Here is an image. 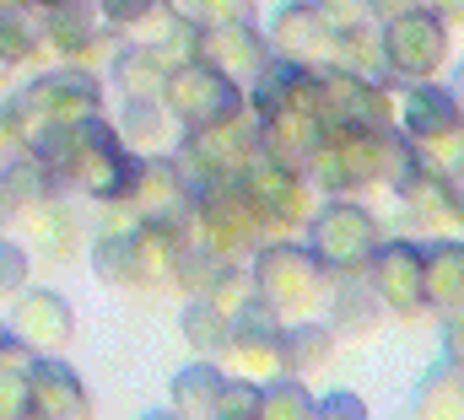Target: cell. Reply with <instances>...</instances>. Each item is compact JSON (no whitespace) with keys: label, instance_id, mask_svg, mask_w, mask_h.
<instances>
[{"label":"cell","instance_id":"obj_1","mask_svg":"<svg viewBox=\"0 0 464 420\" xmlns=\"http://www.w3.org/2000/svg\"><path fill=\"white\" fill-rule=\"evenodd\" d=\"M416 157V140L389 124V129H367V124H330L308 157V178L319 195H351V189H372V184H394V173Z\"/></svg>","mask_w":464,"mask_h":420},{"label":"cell","instance_id":"obj_2","mask_svg":"<svg viewBox=\"0 0 464 420\" xmlns=\"http://www.w3.org/2000/svg\"><path fill=\"white\" fill-rule=\"evenodd\" d=\"M248 275H254V291L281 318H314L330 302V286H335V270L297 237L259 243L248 259Z\"/></svg>","mask_w":464,"mask_h":420},{"label":"cell","instance_id":"obj_3","mask_svg":"<svg viewBox=\"0 0 464 420\" xmlns=\"http://www.w3.org/2000/svg\"><path fill=\"white\" fill-rule=\"evenodd\" d=\"M135 173H140V157L119 135V124H109L103 113L71 124V157L60 167V184H76L87 200L109 205V200H130Z\"/></svg>","mask_w":464,"mask_h":420},{"label":"cell","instance_id":"obj_4","mask_svg":"<svg viewBox=\"0 0 464 420\" xmlns=\"http://www.w3.org/2000/svg\"><path fill=\"white\" fill-rule=\"evenodd\" d=\"M195 237L217 253V259H254V248L265 243V215L248 200L243 178H206L195 184Z\"/></svg>","mask_w":464,"mask_h":420},{"label":"cell","instance_id":"obj_5","mask_svg":"<svg viewBox=\"0 0 464 420\" xmlns=\"http://www.w3.org/2000/svg\"><path fill=\"white\" fill-rule=\"evenodd\" d=\"M162 98H168V108H173V119H179L184 135H195V129H222V124H232V119L248 113L243 81H232L227 71H217V65H206V60L173 65Z\"/></svg>","mask_w":464,"mask_h":420},{"label":"cell","instance_id":"obj_6","mask_svg":"<svg viewBox=\"0 0 464 420\" xmlns=\"http://www.w3.org/2000/svg\"><path fill=\"white\" fill-rule=\"evenodd\" d=\"M454 60V33H449V16L432 11V5H416L405 16H389L383 22V65L394 81H438L443 65Z\"/></svg>","mask_w":464,"mask_h":420},{"label":"cell","instance_id":"obj_7","mask_svg":"<svg viewBox=\"0 0 464 420\" xmlns=\"http://www.w3.org/2000/svg\"><path fill=\"white\" fill-rule=\"evenodd\" d=\"M383 243V232H378V215L367 205H356L351 195H330L324 205L314 210V221H308V248L341 275V270H367V259H372V248Z\"/></svg>","mask_w":464,"mask_h":420},{"label":"cell","instance_id":"obj_8","mask_svg":"<svg viewBox=\"0 0 464 420\" xmlns=\"http://www.w3.org/2000/svg\"><path fill=\"white\" fill-rule=\"evenodd\" d=\"M243 189H248V200L259 205L265 226H308L314 210H319L314 178L297 173V167H286V162H276V157H265V151L243 167Z\"/></svg>","mask_w":464,"mask_h":420},{"label":"cell","instance_id":"obj_9","mask_svg":"<svg viewBox=\"0 0 464 420\" xmlns=\"http://www.w3.org/2000/svg\"><path fill=\"white\" fill-rule=\"evenodd\" d=\"M281 329H286V318L276 313L265 297H254L243 313L232 318V345H227L222 361H227L237 377H254V383H276V377H286Z\"/></svg>","mask_w":464,"mask_h":420},{"label":"cell","instance_id":"obj_10","mask_svg":"<svg viewBox=\"0 0 464 420\" xmlns=\"http://www.w3.org/2000/svg\"><path fill=\"white\" fill-rule=\"evenodd\" d=\"M367 281L394 318L427 313V243H411V237L378 243L367 259Z\"/></svg>","mask_w":464,"mask_h":420},{"label":"cell","instance_id":"obj_11","mask_svg":"<svg viewBox=\"0 0 464 420\" xmlns=\"http://www.w3.org/2000/svg\"><path fill=\"white\" fill-rule=\"evenodd\" d=\"M259 157V119H254V108L243 113V119H232L222 129H195V135H184V167H189V178L195 184H206V178H243V167Z\"/></svg>","mask_w":464,"mask_h":420},{"label":"cell","instance_id":"obj_12","mask_svg":"<svg viewBox=\"0 0 464 420\" xmlns=\"http://www.w3.org/2000/svg\"><path fill=\"white\" fill-rule=\"evenodd\" d=\"M324 119H330V124L389 129V124H400V103H394L389 81L356 76L346 65H324Z\"/></svg>","mask_w":464,"mask_h":420},{"label":"cell","instance_id":"obj_13","mask_svg":"<svg viewBox=\"0 0 464 420\" xmlns=\"http://www.w3.org/2000/svg\"><path fill=\"white\" fill-rule=\"evenodd\" d=\"M195 60L227 71L232 81H243V87H254V81L270 71L276 49H270V33H259L254 22H206L200 54H195Z\"/></svg>","mask_w":464,"mask_h":420},{"label":"cell","instance_id":"obj_14","mask_svg":"<svg viewBox=\"0 0 464 420\" xmlns=\"http://www.w3.org/2000/svg\"><path fill=\"white\" fill-rule=\"evenodd\" d=\"M394 195H400V205L411 210L421 226H438V232H454L464 226V205H459V189H454V178L449 173H438L432 162H421V151L394 173V184H389Z\"/></svg>","mask_w":464,"mask_h":420},{"label":"cell","instance_id":"obj_15","mask_svg":"<svg viewBox=\"0 0 464 420\" xmlns=\"http://www.w3.org/2000/svg\"><path fill=\"white\" fill-rule=\"evenodd\" d=\"M130 205L140 221H173V215H189L195 205V178L179 157L168 151H146L140 157V173H135V189H130Z\"/></svg>","mask_w":464,"mask_h":420},{"label":"cell","instance_id":"obj_16","mask_svg":"<svg viewBox=\"0 0 464 420\" xmlns=\"http://www.w3.org/2000/svg\"><path fill=\"white\" fill-rule=\"evenodd\" d=\"M270 49L281 60H297V65H330L335 60V27L324 22L319 0H286L276 16H270Z\"/></svg>","mask_w":464,"mask_h":420},{"label":"cell","instance_id":"obj_17","mask_svg":"<svg viewBox=\"0 0 464 420\" xmlns=\"http://www.w3.org/2000/svg\"><path fill=\"white\" fill-rule=\"evenodd\" d=\"M11 334H16L22 345H33L38 356H60V350L71 345V334H76V313H71V302H65L60 291L27 286V291L11 302Z\"/></svg>","mask_w":464,"mask_h":420},{"label":"cell","instance_id":"obj_18","mask_svg":"<svg viewBox=\"0 0 464 420\" xmlns=\"http://www.w3.org/2000/svg\"><path fill=\"white\" fill-rule=\"evenodd\" d=\"M324 313H330V329H335L341 339H367V334H378V329H383L389 308H383V297L372 291L367 270H341V275H335V286H330Z\"/></svg>","mask_w":464,"mask_h":420},{"label":"cell","instance_id":"obj_19","mask_svg":"<svg viewBox=\"0 0 464 420\" xmlns=\"http://www.w3.org/2000/svg\"><path fill=\"white\" fill-rule=\"evenodd\" d=\"M400 129L411 140H438V135H459L464 129V103L454 87L443 81H411L400 98Z\"/></svg>","mask_w":464,"mask_h":420},{"label":"cell","instance_id":"obj_20","mask_svg":"<svg viewBox=\"0 0 464 420\" xmlns=\"http://www.w3.org/2000/svg\"><path fill=\"white\" fill-rule=\"evenodd\" d=\"M33 410H44L49 420H92V394L60 356H38L33 361Z\"/></svg>","mask_w":464,"mask_h":420},{"label":"cell","instance_id":"obj_21","mask_svg":"<svg viewBox=\"0 0 464 420\" xmlns=\"http://www.w3.org/2000/svg\"><path fill=\"white\" fill-rule=\"evenodd\" d=\"M341 334L330 329V318H286L281 329V350H286V372L292 377H314L335 361Z\"/></svg>","mask_w":464,"mask_h":420},{"label":"cell","instance_id":"obj_22","mask_svg":"<svg viewBox=\"0 0 464 420\" xmlns=\"http://www.w3.org/2000/svg\"><path fill=\"white\" fill-rule=\"evenodd\" d=\"M22 215H27V248H33L38 259L60 264V259H71V253L82 248V226H76V215H71V205H60L54 195L38 200V205H27Z\"/></svg>","mask_w":464,"mask_h":420},{"label":"cell","instance_id":"obj_23","mask_svg":"<svg viewBox=\"0 0 464 420\" xmlns=\"http://www.w3.org/2000/svg\"><path fill=\"white\" fill-rule=\"evenodd\" d=\"M109 71H114V87L124 98H162V92H168V76H173V60H168L157 43L135 38V43L119 49V60Z\"/></svg>","mask_w":464,"mask_h":420},{"label":"cell","instance_id":"obj_24","mask_svg":"<svg viewBox=\"0 0 464 420\" xmlns=\"http://www.w3.org/2000/svg\"><path fill=\"white\" fill-rule=\"evenodd\" d=\"M427 308L432 313L464 308V237L438 232L427 243Z\"/></svg>","mask_w":464,"mask_h":420},{"label":"cell","instance_id":"obj_25","mask_svg":"<svg viewBox=\"0 0 464 420\" xmlns=\"http://www.w3.org/2000/svg\"><path fill=\"white\" fill-rule=\"evenodd\" d=\"M411 420H464V367L432 361L411 394Z\"/></svg>","mask_w":464,"mask_h":420},{"label":"cell","instance_id":"obj_26","mask_svg":"<svg viewBox=\"0 0 464 420\" xmlns=\"http://www.w3.org/2000/svg\"><path fill=\"white\" fill-rule=\"evenodd\" d=\"M114 124H119V135L130 146H140V151H168L179 140V119H173L168 98H124Z\"/></svg>","mask_w":464,"mask_h":420},{"label":"cell","instance_id":"obj_27","mask_svg":"<svg viewBox=\"0 0 464 420\" xmlns=\"http://www.w3.org/2000/svg\"><path fill=\"white\" fill-rule=\"evenodd\" d=\"M222 388H227V372L211 356H200V361H189V367L173 372V410L189 420H217Z\"/></svg>","mask_w":464,"mask_h":420},{"label":"cell","instance_id":"obj_28","mask_svg":"<svg viewBox=\"0 0 464 420\" xmlns=\"http://www.w3.org/2000/svg\"><path fill=\"white\" fill-rule=\"evenodd\" d=\"M33 361H38V350L5 329V339H0V420L33 415Z\"/></svg>","mask_w":464,"mask_h":420},{"label":"cell","instance_id":"obj_29","mask_svg":"<svg viewBox=\"0 0 464 420\" xmlns=\"http://www.w3.org/2000/svg\"><path fill=\"white\" fill-rule=\"evenodd\" d=\"M179 334L195 356H227L232 345V313L217 308L211 297H189L184 313H179Z\"/></svg>","mask_w":464,"mask_h":420},{"label":"cell","instance_id":"obj_30","mask_svg":"<svg viewBox=\"0 0 464 420\" xmlns=\"http://www.w3.org/2000/svg\"><path fill=\"white\" fill-rule=\"evenodd\" d=\"M92 275L119 291H140V259H135V226L130 232H98L92 243Z\"/></svg>","mask_w":464,"mask_h":420},{"label":"cell","instance_id":"obj_31","mask_svg":"<svg viewBox=\"0 0 464 420\" xmlns=\"http://www.w3.org/2000/svg\"><path fill=\"white\" fill-rule=\"evenodd\" d=\"M259 420H314L319 415V394L308 388V377H276L259 388V405H254Z\"/></svg>","mask_w":464,"mask_h":420},{"label":"cell","instance_id":"obj_32","mask_svg":"<svg viewBox=\"0 0 464 420\" xmlns=\"http://www.w3.org/2000/svg\"><path fill=\"white\" fill-rule=\"evenodd\" d=\"M92 33H98V22H92V11L82 0H65V5H49L44 11V49H54L60 60H71Z\"/></svg>","mask_w":464,"mask_h":420},{"label":"cell","instance_id":"obj_33","mask_svg":"<svg viewBox=\"0 0 464 420\" xmlns=\"http://www.w3.org/2000/svg\"><path fill=\"white\" fill-rule=\"evenodd\" d=\"M330 65H346L356 76H389V65H383V22H362V27H351L335 38V60Z\"/></svg>","mask_w":464,"mask_h":420},{"label":"cell","instance_id":"obj_34","mask_svg":"<svg viewBox=\"0 0 464 420\" xmlns=\"http://www.w3.org/2000/svg\"><path fill=\"white\" fill-rule=\"evenodd\" d=\"M0 178H5V189L16 195V205H38V200H49L54 189H60V178H54V167L44 162V157H33V151H16V157H5V167H0Z\"/></svg>","mask_w":464,"mask_h":420},{"label":"cell","instance_id":"obj_35","mask_svg":"<svg viewBox=\"0 0 464 420\" xmlns=\"http://www.w3.org/2000/svg\"><path fill=\"white\" fill-rule=\"evenodd\" d=\"M38 54H44V38L22 22V11H0V60L16 71V65H27Z\"/></svg>","mask_w":464,"mask_h":420},{"label":"cell","instance_id":"obj_36","mask_svg":"<svg viewBox=\"0 0 464 420\" xmlns=\"http://www.w3.org/2000/svg\"><path fill=\"white\" fill-rule=\"evenodd\" d=\"M27 275H33V248L0 237V302H16L27 291Z\"/></svg>","mask_w":464,"mask_h":420},{"label":"cell","instance_id":"obj_37","mask_svg":"<svg viewBox=\"0 0 464 420\" xmlns=\"http://www.w3.org/2000/svg\"><path fill=\"white\" fill-rule=\"evenodd\" d=\"M173 0H98V11H103V22L119 27V33H140L157 11H168Z\"/></svg>","mask_w":464,"mask_h":420},{"label":"cell","instance_id":"obj_38","mask_svg":"<svg viewBox=\"0 0 464 420\" xmlns=\"http://www.w3.org/2000/svg\"><path fill=\"white\" fill-rule=\"evenodd\" d=\"M319 11H324V22L335 27V38L351 33V27H362V22H378L367 0H319Z\"/></svg>","mask_w":464,"mask_h":420},{"label":"cell","instance_id":"obj_39","mask_svg":"<svg viewBox=\"0 0 464 420\" xmlns=\"http://www.w3.org/2000/svg\"><path fill=\"white\" fill-rule=\"evenodd\" d=\"M200 22H254V0H184Z\"/></svg>","mask_w":464,"mask_h":420},{"label":"cell","instance_id":"obj_40","mask_svg":"<svg viewBox=\"0 0 464 420\" xmlns=\"http://www.w3.org/2000/svg\"><path fill=\"white\" fill-rule=\"evenodd\" d=\"M314 420H372V415H367L362 394L335 388V394H319V415H314Z\"/></svg>","mask_w":464,"mask_h":420},{"label":"cell","instance_id":"obj_41","mask_svg":"<svg viewBox=\"0 0 464 420\" xmlns=\"http://www.w3.org/2000/svg\"><path fill=\"white\" fill-rule=\"evenodd\" d=\"M443 361H459L464 367V308L443 318Z\"/></svg>","mask_w":464,"mask_h":420},{"label":"cell","instance_id":"obj_42","mask_svg":"<svg viewBox=\"0 0 464 420\" xmlns=\"http://www.w3.org/2000/svg\"><path fill=\"white\" fill-rule=\"evenodd\" d=\"M367 5H372V16H378V22H389V16H405V11H416L421 0H367Z\"/></svg>","mask_w":464,"mask_h":420},{"label":"cell","instance_id":"obj_43","mask_svg":"<svg viewBox=\"0 0 464 420\" xmlns=\"http://www.w3.org/2000/svg\"><path fill=\"white\" fill-rule=\"evenodd\" d=\"M16 215H22V205H16V195L5 189V178H0V237H5V226H11Z\"/></svg>","mask_w":464,"mask_h":420},{"label":"cell","instance_id":"obj_44","mask_svg":"<svg viewBox=\"0 0 464 420\" xmlns=\"http://www.w3.org/2000/svg\"><path fill=\"white\" fill-rule=\"evenodd\" d=\"M421 5H432V11H443L449 22H464V0H421Z\"/></svg>","mask_w":464,"mask_h":420},{"label":"cell","instance_id":"obj_45","mask_svg":"<svg viewBox=\"0 0 464 420\" xmlns=\"http://www.w3.org/2000/svg\"><path fill=\"white\" fill-rule=\"evenodd\" d=\"M5 98H11V65L0 60V103H5Z\"/></svg>","mask_w":464,"mask_h":420},{"label":"cell","instance_id":"obj_46","mask_svg":"<svg viewBox=\"0 0 464 420\" xmlns=\"http://www.w3.org/2000/svg\"><path fill=\"white\" fill-rule=\"evenodd\" d=\"M449 87H454V98H459V103H464V60H459V65H454V81H449Z\"/></svg>","mask_w":464,"mask_h":420},{"label":"cell","instance_id":"obj_47","mask_svg":"<svg viewBox=\"0 0 464 420\" xmlns=\"http://www.w3.org/2000/svg\"><path fill=\"white\" fill-rule=\"evenodd\" d=\"M140 420H189V415H179V410L168 405V410H151V415H140Z\"/></svg>","mask_w":464,"mask_h":420},{"label":"cell","instance_id":"obj_48","mask_svg":"<svg viewBox=\"0 0 464 420\" xmlns=\"http://www.w3.org/2000/svg\"><path fill=\"white\" fill-rule=\"evenodd\" d=\"M33 0H0V11H27Z\"/></svg>","mask_w":464,"mask_h":420},{"label":"cell","instance_id":"obj_49","mask_svg":"<svg viewBox=\"0 0 464 420\" xmlns=\"http://www.w3.org/2000/svg\"><path fill=\"white\" fill-rule=\"evenodd\" d=\"M454 189H459V205H464V167L454 173Z\"/></svg>","mask_w":464,"mask_h":420},{"label":"cell","instance_id":"obj_50","mask_svg":"<svg viewBox=\"0 0 464 420\" xmlns=\"http://www.w3.org/2000/svg\"><path fill=\"white\" fill-rule=\"evenodd\" d=\"M33 5H44V11H49V5H65V0H33Z\"/></svg>","mask_w":464,"mask_h":420},{"label":"cell","instance_id":"obj_51","mask_svg":"<svg viewBox=\"0 0 464 420\" xmlns=\"http://www.w3.org/2000/svg\"><path fill=\"white\" fill-rule=\"evenodd\" d=\"M217 420H259V415H217Z\"/></svg>","mask_w":464,"mask_h":420},{"label":"cell","instance_id":"obj_52","mask_svg":"<svg viewBox=\"0 0 464 420\" xmlns=\"http://www.w3.org/2000/svg\"><path fill=\"white\" fill-rule=\"evenodd\" d=\"M27 420H49V415H44V410H33V415H27Z\"/></svg>","mask_w":464,"mask_h":420},{"label":"cell","instance_id":"obj_53","mask_svg":"<svg viewBox=\"0 0 464 420\" xmlns=\"http://www.w3.org/2000/svg\"><path fill=\"white\" fill-rule=\"evenodd\" d=\"M0 167H5V146H0Z\"/></svg>","mask_w":464,"mask_h":420},{"label":"cell","instance_id":"obj_54","mask_svg":"<svg viewBox=\"0 0 464 420\" xmlns=\"http://www.w3.org/2000/svg\"><path fill=\"white\" fill-rule=\"evenodd\" d=\"M0 339H5V323H0Z\"/></svg>","mask_w":464,"mask_h":420}]
</instances>
